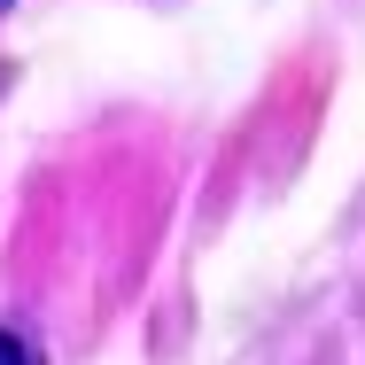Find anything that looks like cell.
<instances>
[{
    "label": "cell",
    "mask_w": 365,
    "mask_h": 365,
    "mask_svg": "<svg viewBox=\"0 0 365 365\" xmlns=\"http://www.w3.org/2000/svg\"><path fill=\"white\" fill-rule=\"evenodd\" d=\"M0 365H31V358H24V342H16V334H0Z\"/></svg>",
    "instance_id": "1"
}]
</instances>
